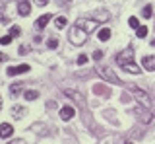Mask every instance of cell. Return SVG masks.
Masks as SVG:
<instances>
[{"label":"cell","mask_w":155,"mask_h":144,"mask_svg":"<svg viewBox=\"0 0 155 144\" xmlns=\"http://www.w3.org/2000/svg\"><path fill=\"white\" fill-rule=\"evenodd\" d=\"M97 23L99 22H87V20H78L74 26L70 27V31H68V37H70V43H74V45H84L87 41V37H89V33L97 27Z\"/></svg>","instance_id":"cell-1"},{"label":"cell","mask_w":155,"mask_h":144,"mask_svg":"<svg viewBox=\"0 0 155 144\" xmlns=\"http://www.w3.org/2000/svg\"><path fill=\"white\" fill-rule=\"evenodd\" d=\"M116 64L124 66V68L128 72H132V74H140V66L134 62V49H132V45H128L122 53L116 55Z\"/></svg>","instance_id":"cell-2"},{"label":"cell","mask_w":155,"mask_h":144,"mask_svg":"<svg viewBox=\"0 0 155 144\" xmlns=\"http://www.w3.org/2000/svg\"><path fill=\"white\" fill-rule=\"evenodd\" d=\"M97 74L101 76L103 80H107V82H110V84H116V86H124V82L118 78V76L113 72V68H109V66H99L97 68Z\"/></svg>","instance_id":"cell-3"},{"label":"cell","mask_w":155,"mask_h":144,"mask_svg":"<svg viewBox=\"0 0 155 144\" xmlns=\"http://www.w3.org/2000/svg\"><path fill=\"white\" fill-rule=\"evenodd\" d=\"M130 90H132L134 98L138 99V103H140V105H143V107H149V109H151V98H149V95L145 94L143 90H140L138 86H134V84H130Z\"/></svg>","instance_id":"cell-4"},{"label":"cell","mask_w":155,"mask_h":144,"mask_svg":"<svg viewBox=\"0 0 155 144\" xmlns=\"http://www.w3.org/2000/svg\"><path fill=\"white\" fill-rule=\"evenodd\" d=\"M134 113H136V117H138L142 123H145V125H149V123L153 121V113H151V109H149V107H143V105L138 103V107H136Z\"/></svg>","instance_id":"cell-5"},{"label":"cell","mask_w":155,"mask_h":144,"mask_svg":"<svg viewBox=\"0 0 155 144\" xmlns=\"http://www.w3.org/2000/svg\"><path fill=\"white\" fill-rule=\"evenodd\" d=\"M64 95H68V98H72L74 101L80 105L81 109L85 111V101H84V98H81V94H78V92H74V90H64Z\"/></svg>","instance_id":"cell-6"},{"label":"cell","mask_w":155,"mask_h":144,"mask_svg":"<svg viewBox=\"0 0 155 144\" xmlns=\"http://www.w3.org/2000/svg\"><path fill=\"white\" fill-rule=\"evenodd\" d=\"M109 12L107 10H95V12H91V20H95V22H99V23H103V22H109Z\"/></svg>","instance_id":"cell-7"},{"label":"cell","mask_w":155,"mask_h":144,"mask_svg":"<svg viewBox=\"0 0 155 144\" xmlns=\"http://www.w3.org/2000/svg\"><path fill=\"white\" fill-rule=\"evenodd\" d=\"M29 68H31L29 64H18V66H12V68H8L6 74H8V76H18V74H23V72H27Z\"/></svg>","instance_id":"cell-8"},{"label":"cell","mask_w":155,"mask_h":144,"mask_svg":"<svg viewBox=\"0 0 155 144\" xmlns=\"http://www.w3.org/2000/svg\"><path fill=\"white\" fill-rule=\"evenodd\" d=\"M74 115H76L74 107H68V105H66V107H62V109H60V119H62V121H70Z\"/></svg>","instance_id":"cell-9"},{"label":"cell","mask_w":155,"mask_h":144,"mask_svg":"<svg viewBox=\"0 0 155 144\" xmlns=\"http://www.w3.org/2000/svg\"><path fill=\"white\" fill-rule=\"evenodd\" d=\"M18 12H19V16H29V12H31V6H29L27 0H19V4H18Z\"/></svg>","instance_id":"cell-10"},{"label":"cell","mask_w":155,"mask_h":144,"mask_svg":"<svg viewBox=\"0 0 155 144\" xmlns=\"http://www.w3.org/2000/svg\"><path fill=\"white\" fill-rule=\"evenodd\" d=\"M12 132H14V129H12L10 123H2V125H0V136H2V138H10Z\"/></svg>","instance_id":"cell-11"},{"label":"cell","mask_w":155,"mask_h":144,"mask_svg":"<svg viewBox=\"0 0 155 144\" xmlns=\"http://www.w3.org/2000/svg\"><path fill=\"white\" fill-rule=\"evenodd\" d=\"M142 66L145 70H155V57H151V55L143 57V59H142Z\"/></svg>","instance_id":"cell-12"},{"label":"cell","mask_w":155,"mask_h":144,"mask_svg":"<svg viewBox=\"0 0 155 144\" xmlns=\"http://www.w3.org/2000/svg\"><path fill=\"white\" fill-rule=\"evenodd\" d=\"M51 20H52L51 14H45V16H41V18L35 22V27H37V29H43V27H47V23L51 22Z\"/></svg>","instance_id":"cell-13"},{"label":"cell","mask_w":155,"mask_h":144,"mask_svg":"<svg viewBox=\"0 0 155 144\" xmlns=\"http://www.w3.org/2000/svg\"><path fill=\"white\" fill-rule=\"evenodd\" d=\"M93 94H99V95L109 98V95H110V90L107 88V86H103V84H97V86H93Z\"/></svg>","instance_id":"cell-14"},{"label":"cell","mask_w":155,"mask_h":144,"mask_svg":"<svg viewBox=\"0 0 155 144\" xmlns=\"http://www.w3.org/2000/svg\"><path fill=\"white\" fill-rule=\"evenodd\" d=\"M23 84H25V82H16V84H12V86H10V94H12L14 98H18V95L21 94V90H23Z\"/></svg>","instance_id":"cell-15"},{"label":"cell","mask_w":155,"mask_h":144,"mask_svg":"<svg viewBox=\"0 0 155 144\" xmlns=\"http://www.w3.org/2000/svg\"><path fill=\"white\" fill-rule=\"evenodd\" d=\"M97 37H99L101 41H109L110 39V29H109V27H103V29L97 33Z\"/></svg>","instance_id":"cell-16"},{"label":"cell","mask_w":155,"mask_h":144,"mask_svg":"<svg viewBox=\"0 0 155 144\" xmlns=\"http://www.w3.org/2000/svg\"><path fill=\"white\" fill-rule=\"evenodd\" d=\"M12 115H14V117H23V115H25V109L14 105V107H12Z\"/></svg>","instance_id":"cell-17"},{"label":"cell","mask_w":155,"mask_h":144,"mask_svg":"<svg viewBox=\"0 0 155 144\" xmlns=\"http://www.w3.org/2000/svg\"><path fill=\"white\" fill-rule=\"evenodd\" d=\"M66 23H68V20H66L64 16H58L56 22H54V26L58 27V29H62V27H66Z\"/></svg>","instance_id":"cell-18"},{"label":"cell","mask_w":155,"mask_h":144,"mask_svg":"<svg viewBox=\"0 0 155 144\" xmlns=\"http://www.w3.org/2000/svg\"><path fill=\"white\" fill-rule=\"evenodd\" d=\"M37 98H39L37 90H27L25 92V99H29V101H33V99H37Z\"/></svg>","instance_id":"cell-19"},{"label":"cell","mask_w":155,"mask_h":144,"mask_svg":"<svg viewBox=\"0 0 155 144\" xmlns=\"http://www.w3.org/2000/svg\"><path fill=\"white\" fill-rule=\"evenodd\" d=\"M142 16L145 18V20H147V18H151V16H153V8H151V6H145L143 10H142Z\"/></svg>","instance_id":"cell-20"},{"label":"cell","mask_w":155,"mask_h":144,"mask_svg":"<svg viewBox=\"0 0 155 144\" xmlns=\"http://www.w3.org/2000/svg\"><path fill=\"white\" fill-rule=\"evenodd\" d=\"M136 35H138V37H145V35H147V27H145V26H140L138 29H136Z\"/></svg>","instance_id":"cell-21"},{"label":"cell","mask_w":155,"mask_h":144,"mask_svg":"<svg viewBox=\"0 0 155 144\" xmlns=\"http://www.w3.org/2000/svg\"><path fill=\"white\" fill-rule=\"evenodd\" d=\"M128 23H130V27H134V29H138V27H140V20H138L136 16H132V18H130V20H128Z\"/></svg>","instance_id":"cell-22"},{"label":"cell","mask_w":155,"mask_h":144,"mask_svg":"<svg viewBox=\"0 0 155 144\" xmlns=\"http://www.w3.org/2000/svg\"><path fill=\"white\" fill-rule=\"evenodd\" d=\"M47 47H48V49H56V47H58V39H56V37H51L48 43H47Z\"/></svg>","instance_id":"cell-23"},{"label":"cell","mask_w":155,"mask_h":144,"mask_svg":"<svg viewBox=\"0 0 155 144\" xmlns=\"http://www.w3.org/2000/svg\"><path fill=\"white\" fill-rule=\"evenodd\" d=\"M19 33H21V29H19L18 26H12V27H10V35H12V37H18Z\"/></svg>","instance_id":"cell-24"},{"label":"cell","mask_w":155,"mask_h":144,"mask_svg":"<svg viewBox=\"0 0 155 144\" xmlns=\"http://www.w3.org/2000/svg\"><path fill=\"white\" fill-rule=\"evenodd\" d=\"M0 43H2V45H10V43H12V35H4V37H0Z\"/></svg>","instance_id":"cell-25"},{"label":"cell","mask_w":155,"mask_h":144,"mask_svg":"<svg viewBox=\"0 0 155 144\" xmlns=\"http://www.w3.org/2000/svg\"><path fill=\"white\" fill-rule=\"evenodd\" d=\"M120 101H122V103H130V101H132V98H130L128 94H122V95H120Z\"/></svg>","instance_id":"cell-26"},{"label":"cell","mask_w":155,"mask_h":144,"mask_svg":"<svg viewBox=\"0 0 155 144\" xmlns=\"http://www.w3.org/2000/svg\"><path fill=\"white\" fill-rule=\"evenodd\" d=\"M87 62V55H80L78 57V64H85Z\"/></svg>","instance_id":"cell-27"},{"label":"cell","mask_w":155,"mask_h":144,"mask_svg":"<svg viewBox=\"0 0 155 144\" xmlns=\"http://www.w3.org/2000/svg\"><path fill=\"white\" fill-rule=\"evenodd\" d=\"M93 59L95 60H101V59H103V51H95L93 53Z\"/></svg>","instance_id":"cell-28"},{"label":"cell","mask_w":155,"mask_h":144,"mask_svg":"<svg viewBox=\"0 0 155 144\" xmlns=\"http://www.w3.org/2000/svg\"><path fill=\"white\" fill-rule=\"evenodd\" d=\"M0 23H4V26H8V23H10V20L4 16V14H0Z\"/></svg>","instance_id":"cell-29"},{"label":"cell","mask_w":155,"mask_h":144,"mask_svg":"<svg viewBox=\"0 0 155 144\" xmlns=\"http://www.w3.org/2000/svg\"><path fill=\"white\" fill-rule=\"evenodd\" d=\"M8 2H12V0H0V10H4V8H6V4Z\"/></svg>","instance_id":"cell-30"},{"label":"cell","mask_w":155,"mask_h":144,"mask_svg":"<svg viewBox=\"0 0 155 144\" xmlns=\"http://www.w3.org/2000/svg\"><path fill=\"white\" fill-rule=\"evenodd\" d=\"M19 55H27V47H25V45L19 47Z\"/></svg>","instance_id":"cell-31"},{"label":"cell","mask_w":155,"mask_h":144,"mask_svg":"<svg viewBox=\"0 0 155 144\" xmlns=\"http://www.w3.org/2000/svg\"><path fill=\"white\" fill-rule=\"evenodd\" d=\"M10 144H27L23 138H18V140H14V142H10Z\"/></svg>","instance_id":"cell-32"},{"label":"cell","mask_w":155,"mask_h":144,"mask_svg":"<svg viewBox=\"0 0 155 144\" xmlns=\"http://www.w3.org/2000/svg\"><path fill=\"white\" fill-rule=\"evenodd\" d=\"M35 2L39 4V6H47V2H48V0H35Z\"/></svg>","instance_id":"cell-33"},{"label":"cell","mask_w":155,"mask_h":144,"mask_svg":"<svg viewBox=\"0 0 155 144\" xmlns=\"http://www.w3.org/2000/svg\"><path fill=\"white\" fill-rule=\"evenodd\" d=\"M43 41V35H35V43H41Z\"/></svg>","instance_id":"cell-34"},{"label":"cell","mask_w":155,"mask_h":144,"mask_svg":"<svg viewBox=\"0 0 155 144\" xmlns=\"http://www.w3.org/2000/svg\"><path fill=\"white\" fill-rule=\"evenodd\" d=\"M58 2H60V4L62 2H64V4H70V0H58Z\"/></svg>","instance_id":"cell-35"},{"label":"cell","mask_w":155,"mask_h":144,"mask_svg":"<svg viewBox=\"0 0 155 144\" xmlns=\"http://www.w3.org/2000/svg\"><path fill=\"white\" fill-rule=\"evenodd\" d=\"M151 47H155V39H151Z\"/></svg>","instance_id":"cell-36"},{"label":"cell","mask_w":155,"mask_h":144,"mask_svg":"<svg viewBox=\"0 0 155 144\" xmlns=\"http://www.w3.org/2000/svg\"><path fill=\"white\" fill-rule=\"evenodd\" d=\"M0 107H2V98H0Z\"/></svg>","instance_id":"cell-37"},{"label":"cell","mask_w":155,"mask_h":144,"mask_svg":"<svg viewBox=\"0 0 155 144\" xmlns=\"http://www.w3.org/2000/svg\"><path fill=\"white\" fill-rule=\"evenodd\" d=\"M128 144H132V142H128Z\"/></svg>","instance_id":"cell-38"}]
</instances>
